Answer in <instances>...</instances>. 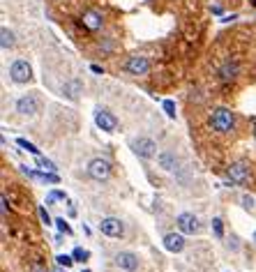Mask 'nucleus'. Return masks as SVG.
<instances>
[{
    "label": "nucleus",
    "mask_w": 256,
    "mask_h": 272,
    "mask_svg": "<svg viewBox=\"0 0 256 272\" xmlns=\"http://www.w3.org/2000/svg\"><path fill=\"white\" fill-rule=\"evenodd\" d=\"M210 127L217 134H229L236 127V115H233V111L226 109V106H217L210 115Z\"/></svg>",
    "instance_id": "obj_1"
},
{
    "label": "nucleus",
    "mask_w": 256,
    "mask_h": 272,
    "mask_svg": "<svg viewBox=\"0 0 256 272\" xmlns=\"http://www.w3.org/2000/svg\"><path fill=\"white\" fill-rule=\"evenodd\" d=\"M129 148L134 150V155H139L143 159H152L157 157V143L148 136H139V139L129 141Z\"/></svg>",
    "instance_id": "obj_2"
},
{
    "label": "nucleus",
    "mask_w": 256,
    "mask_h": 272,
    "mask_svg": "<svg viewBox=\"0 0 256 272\" xmlns=\"http://www.w3.org/2000/svg\"><path fill=\"white\" fill-rule=\"evenodd\" d=\"M123 70L127 74H132V76H143V74H148V70H150V60L146 55H129L123 62Z\"/></svg>",
    "instance_id": "obj_3"
},
{
    "label": "nucleus",
    "mask_w": 256,
    "mask_h": 272,
    "mask_svg": "<svg viewBox=\"0 0 256 272\" xmlns=\"http://www.w3.org/2000/svg\"><path fill=\"white\" fill-rule=\"evenodd\" d=\"M88 176L92 178V180H97V182H104V180H109V176H111V164L102 157L92 159L88 164Z\"/></svg>",
    "instance_id": "obj_4"
},
{
    "label": "nucleus",
    "mask_w": 256,
    "mask_h": 272,
    "mask_svg": "<svg viewBox=\"0 0 256 272\" xmlns=\"http://www.w3.org/2000/svg\"><path fill=\"white\" fill-rule=\"evenodd\" d=\"M30 76H33V70H30L28 60H14L12 62V67H9V79L14 81V83H28Z\"/></svg>",
    "instance_id": "obj_5"
},
{
    "label": "nucleus",
    "mask_w": 256,
    "mask_h": 272,
    "mask_svg": "<svg viewBox=\"0 0 256 272\" xmlns=\"http://www.w3.org/2000/svg\"><path fill=\"white\" fill-rule=\"evenodd\" d=\"M226 176H229V180L236 184V187L245 184L249 180V164L247 162H236V164H231L229 171H226Z\"/></svg>",
    "instance_id": "obj_6"
},
{
    "label": "nucleus",
    "mask_w": 256,
    "mask_h": 272,
    "mask_svg": "<svg viewBox=\"0 0 256 272\" xmlns=\"http://www.w3.org/2000/svg\"><path fill=\"white\" fill-rule=\"evenodd\" d=\"M178 228H180V233H185V236H194V233H199V219H196L192 212H180L176 219Z\"/></svg>",
    "instance_id": "obj_7"
},
{
    "label": "nucleus",
    "mask_w": 256,
    "mask_h": 272,
    "mask_svg": "<svg viewBox=\"0 0 256 272\" xmlns=\"http://www.w3.org/2000/svg\"><path fill=\"white\" fill-rule=\"evenodd\" d=\"M99 231L109 237H120L125 233V226L118 217H104V219L99 221Z\"/></svg>",
    "instance_id": "obj_8"
},
{
    "label": "nucleus",
    "mask_w": 256,
    "mask_h": 272,
    "mask_svg": "<svg viewBox=\"0 0 256 272\" xmlns=\"http://www.w3.org/2000/svg\"><path fill=\"white\" fill-rule=\"evenodd\" d=\"M95 125H97L99 129L109 132V134L118 129V120H115V118L109 113L106 109H97V111H95Z\"/></svg>",
    "instance_id": "obj_9"
},
{
    "label": "nucleus",
    "mask_w": 256,
    "mask_h": 272,
    "mask_svg": "<svg viewBox=\"0 0 256 272\" xmlns=\"http://www.w3.org/2000/svg\"><path fill=\"white\" fill-rule=\"evenodd\" d=\"M17 111L21 115H35L39 111V102L35 95H23L17 99Z\"/></svg>",
    "instance_id": "obj_10"
},
{
    "label": "nucleus",
    "mask_w": 256,
    "mask_h": 272,
    "mask_svg": "<svg viewBox=\"0 0 256 272\" xmlns=\"http://www.w3.org/2000/svg\"><path fill=\"white\" fill-rule=\"evenodd\" d=\"M238 74H240V62L238 60H226L219 70H217V76H219V81H224V83L236 81L238 79Z\"/></svg>",
    "instance_id": "obj_11"
},
{
    "label": "nucleus",
    "mask_w": 256,
    "mask_h": 272,
    "mask_svg": "<svg viewBox=\"0 0 256 272\" xmlns=\"http://www.w3.org/2000/svg\"><path fill=\"white\" fill-rule=\"evenodd\" d=\"M115 265L127 272H136L139 270V256L132 252H120V254H115Z\"/></svg>",
    "instance_id": "obj_12"
},
{
    "label": "nucleus",
    "mask_w": 256,
    "mask_h": 272,
    "mask_svg": "<svg viewBox=\"0 0 256 272\" xmlns=\"http://www.w3.org/2000/svg\"><path fill=\"white\" fill-rule=\"evenodd\" d=\"M81 23L95 33V30H99V28L104 26V17H102V12H97V9H88V12H83Z\"/></svg>",
    "instance_id": "obj_13"
},
{
    "label": "nucleus",
    "mask_w": 256,
    "mask_h": 272,
    "mask_svg": "<svg viewBox=\"0 0 256 272\" xmlns=\"http://www.w3.org/2000/svg\"><path fill=\"white\" fill-rule=\"evenodd\" d=\"M164 247L171 254H178L185 249V233H166L164 236Z\"/></svg>",
    "instance_id": "obj_14"
},
{
    "label": "nucleus",
    "mask_w": 256,
    "mask_h": 272,
    "mask_svg": "<svg viewBox=\"0 0 256 272\" xmlns=\"http://www.w3.org/2000/svg\"><path fill=\"white\" fill-rule=\"evenodd\" d=\"M157 164L164 171H173L178 164V157H176V152H171V150H164V152H159L157 155Z\"/></svg>",
    "instance_id": "obj_15"
},
{
    "label": "nucleus",
    "mask_w": 256,
    "mask_h": 272,
    "mask_svg": "<svg viewBox=\"0 0 256 272\" xmlns=\"http://www.w3.org/2000/svg\"><path fill=\"white\" fill-rule=\"evenodd\" d=\"M23 173H26L28 178L42 180V182H51V184H58V182H60V178L55 176V173H51V171H28V168H23Z\"/></svg>",
    "instance_id": "obj_16"
},
{
    "label": "nucleus",
    "mask_w": 256,
    "mask_h": 272,
    "mask_svg": "<svg viewBox=\"0 0 256 272\" xmlns=\"http://www.w3.org/2000/svg\"><path fill=\"white\" fill-rule=\"evenodd\" d=\"M0 46H2V51H9L14 46V33L9 28H2L0 30Z\"/></svg>",
    "instance_id": "obj_17"
},
{
    "label": "nucleus",
    "mask_w": 256,
    "mask_h": 272,
    "mask_svg": "<svg viewBox=\"0 0 256 272\" xmlns=\"http://www.w3.org/2000/svg\"><path fill=\"white\" fill-rule=\"evenodd\" d=\"M65 199H67V194L60 192V189H51V192L46 194V203L49 205H55L58 201H65Z\"/></svg>",
    "instance_id": "obj_18"
},
{
    "label": "nucleus",
    "mask_w": 256,
    "mask_h": 272,
    "mask_svg": "<svg viewBox=\"0 0 256 272\" xmlns=\"http://www.w3.org/2000/svg\"><path fill=\"white\" fill-rule=\"evenodd\" d=\"M79 92H81V83H79V81H70V83L65 86V95L70 97V99H76V97H79Z\"/></svg>",
    "instance_id": "obj_19"
},
{
    "label": "nucleus",
    "mask_w": 256,
    "mask_h": 272,
    "mask_svg": "<svg viewBox=\"0 0 256 272\" xmlns=\"http://www.w3.org/2000/svg\"><path fill=\"white\" fill-rule=\"evenodd\" d=\"M17 145H21L23 150H28L30 155H35V157H39V148H37L35 143H30V141H26V139H17Z\"/></svg>",
    "instance_id": "obj_20"
},
{
    "label": "nucleus",
    "mask_w": 256,
    "mask_h": 272,
    "mask_svg": "<svg viewBox=\"0 0 256 272\" xmlns=\"http://www.w3.org/2000/svg\"><path fill=\"white\" fill-rule=\"evenodd\" d=\"M72 256H74V261H81V263H86L90 258V252L88 249H83V247H76L74 252H72Z\"/></svg>",
    "instance_id": "obj_21"
},
{
    "label": "nucleus",
    "mask_w": 256,
    "mask_h": 272,
    "mask_svg": "<svg viewBox=\"0 0 256 272\" xmlns=\"http://www.w3.org/2000/svg\"><path fill=\"white\" fill-rule=\"evenodd\" d=\"M55 263L58 265H62V268H65V270H67V268H72V263H74V256H67V254H58L55 256Z\"/></svg>",
    "instance_id": "obj_22"
},
{
    "label": "nucleus",
    "mask_w": 256,
    "mask_h": 272,
    "mask_svg": "<svg viewBox=\"0 0 256 272\" xmlns=\"http://www.w3.org/2000/svg\"><path fill=\"white\" fill-rule=\"evenodd\" d=\"M212 233H215V237H224V224H221V219L219 217H215V219H212Z\"/></svg>",
    "instance_id": "obj_23"
},
{
    "label": "nucleus",
    "mask_w": 256,
    "mask_h": 272,
    "mask_svg": "<svg viewBox=\"0 0 256 272\" xmlns=\"http://www.w3.org/2000/svg\"><path fill=\"white\" fill-rule=\"evenodd\" d=\"M164 111L171 120H176V102L173 99H164Z\"/></svg>",
    "instance_id": "obj_24"
},
{
    "label": "nucleus",
    "mask_w": 256,
    "mask_h": 272,
    "mask_svg": "<svg viewBox=\"0 0 256 272\" xmlns=\"http://www.w3.org/2000/svg\"><path fill=\"white\" fill-rule=\"evenodd\" d=\"M55 226H58V231H60V233H65V236H72V226L65 219H62V217H58V219H55Z\"/></svg>",
    "instance_id": "obj_25"
},
{
    "label": "nucleus",
    "mask_w": 256,
    "mask_h": 272,
    "mask_svg": "<svg viewBox=\"0 0 256 272\" xmlns=\"http://www.w3.org/2000/svg\"><path fill=\"white\" fill-rule=\"evenodd\" d=\"M39 166L44 168V171H55V164H53L51 159H46V157H39Z\"/></svg>",
    "instance_id": "obj_26"
},
{
    "label": "nucleus",
    "mask_w": 256,
    "mask_h": 272,
    "mask_svg": "<svg viewBox=\"0 0 256 272\" xmlns=\"http://www.w3.org/2000/svg\"><path fill=\"white\" fill-rule=\"evenodd\" d=\"M39 217H42V221H44L46 226H51V224H55V219H51V217H49V212H46V208H39Z\"/></svg>",
    "instance_id": "obj_27"
},
{
    "label": "nucleus",
    "mask_w": 256,
    "mask_h": 272,
    "mask_svg": "<svg viewBox=\"0 0 256 272\" xmlns=\"http://www.w3.org/2000/svg\"><path fill=\"white\" fill-rule=\"evenodd\" d=\"M28 272H46V265H42L39 261H33L30 268H28Z\"/></svg>",
    "instance_id": "obj_28"
},
{
    "label": "nucleus",
    "mask_w": 256,
    "mask_h": 272,
    "mask_svg": "<svg viewBox=\"0 0 256 272\" xmlns=\"http://www.w3.org/2000/svg\"><path fill=\"white\" fill-rule=\"evenodd\" d=\"M113 42H111V39H102V42H99V49H102V51H106V53H109V51H113Z\"/></svg>",
    "instance_id": "obj_29"
},
{
    "label": "nucleus",
    "mask_w": 256,
    "mask_h": 272,
    "mask_svg": "<svg viewBox=\"0 0 256 272\" xmlns=\"http://www.w3.org/2000/svg\"><path fill=\"white\" fill-rule=\"evenodd\" d=\"M242 205H245L247 210H254V208H256V203H254V199H252V196H242Z\"/></svg>",
    "instance_id": "obj_30"
},
{
    "label": "nucleus",
    "mask_w": 256,
    "mask_h": 272,
    "mask_svg": "<svg viewBox=\"0 0 256 272\" xmlns=\"http://www.w3.org/2000/svg\"><path fill=\"white\" fill-rule=\"evenodd\" d=\"M0 210H2V215H7V212H9V203H7V196H0Z\"/></svg>",
    "instance_id": "obj_31"
},
{
    "label": "nucleus",
    "mask_w": 256,
    "mask_h": 272,
    "mask_svg": "<svg viewBox=\"0 0 256 272\" xmlns=\"http://www.w3.org/2000/svg\"><path fill=\"white\" fill-rule=\"evenodd\" d=\"M90 70L95 72V74H104V70H102V67H99V65H90Z\"/></svg>",
    "instance_id": "obj_32"
},
{
    "label": "nucleus",
    "mask_w": 256,
    "mask_h": 272,
    "mask_svg": "<svg viewBox=\"0 0 256 272\" xmlns=\"http://www.w3.org/2000/svg\"><path fill=\"white\" fill-rule=\"evenodd\" d=\"M212 14H221V7H219V5H212Z\"/></svg>",
    "instance_id": "obj_33"
},
{
    "label": "nucleus",
    "mask_w": 256,
    "mask_h": 272,
    "mask_svg": "<svg viewBox=\"0 0 256 272\" xmlns=\"http://www.w3.org/2000/svg\"><path fill=\"white\" fill-rule=\"evenodd\" d=\"M51 272H62V265H55V268H53Z\"/></svg>",
    "instance_id": "obj_34"
},
{
    "label": "nucleus",
    "mask_w": 256,
    "mask_h": 272,
    "mask_svg": "<svg viewBox=\"0 0 256 272\" xmlns=\"http://www.w3.org/2000/svg\"><path fill=\"white\" fill-rule=\"evenodd\" d=\"M249 5H252V7H256V0H249Z\"/></svg>",
    "instance_id": "obj_35"
},
{
    "label": "nucleus",
    "mask_w": 256,
    "mask_h": 272,
    "mask_svg": "<svg viewBox=\"0 0 256 272\" xmlns=\"http://www.w3.org/2000/svg\"><path fill=\"white\" fill-rule=\"evenodd\" d=\"M83 272H90V270H83Z\"/></svg>",
    "instance_id": "obj_36"
},
{
    "label": "nucleus",
    "mask_w": 256,
    "mask_h": 272,
    "mask_svg": "<svg viewBox=\"0 0 256 272\" xmlns=\"http://www.w3.org/2000/svg\"><path fill=\"white\" fill-rule=\"evenodd\" d=\"M254 134H256V127H254Z\"/></svg>",
    "instance_id": "obj_37"
}]
</instances>
